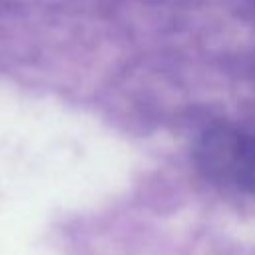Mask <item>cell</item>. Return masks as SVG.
<instances>
[{"label":"cell","mask_w":255,"mask_h":255,"mask_svg":"<svg viewBox=\"0 0 255 255\" xmlns=\"http://www.w3.org/2000/svg\"><path fill=\"white\" fill-rule=\"evenodd\" d=\"M199 169L217 185L255 193V128L215 124L195 145Z\"/></svg>","instance_id":"6da1fadb"}]
</instances>
